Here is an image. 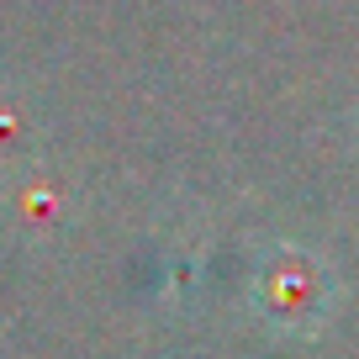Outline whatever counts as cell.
<instances>
[{
	"instance_id": "6da1fadb",
	"label": "cell",
	"mask_w": 359,
	"mask_h": 359,
	"mask_svg": "<svg viewBox=\"0 0 359 359\" xmlns=\"http://www.w3.org/2000/svg\"><path fill=\"white\" fill-rule=\"evenodd\" d=\"M248 306L254 323L269 338L285 344H312L338 306V275L317 248L306 243H269L254 264V285H248Z\"/></svg>"
},
{
	"instance_id": "7a4b0ae2",
	"label": "cell",
	"mask_w": 359,
	"mask_h": 359,
	"mask_svg": "<svg viewBox=\"0 0 359 359\" xmlns=\"http://www.w3.org/2000/svg\"><path fill=\"white\" fill-rule=\"evenodd\" d=\"M74 212H79V191L64 169L32 158V164L0 175V222L16 243L27 248L64 243L69 227H74Z\"/></svg>"
},
{
	"instance_id": "3957f363",
	"label": "cell",
	"mask_w": 359,
	"mask_h": 359,
	"mask_svg": "<svg viewBox=\"0 0 359 359\" xmlns=\"http://www.w3.org/2000/svg\"><path fill=\"white\" fill-rule=\"evenodd\" d=\"M37 133H43V116L27 95L16 90H0V175L6 169H22L37 158Z\"/></svg>"
}]
</instances>
